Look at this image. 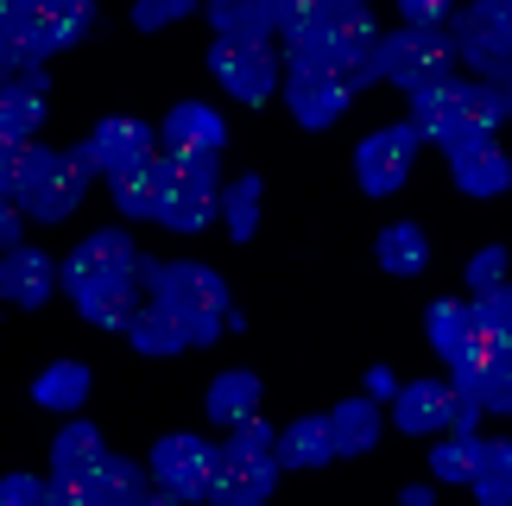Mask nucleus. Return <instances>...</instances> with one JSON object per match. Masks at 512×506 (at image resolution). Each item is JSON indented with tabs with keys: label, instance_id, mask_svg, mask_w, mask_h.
<instances>
[{
	"label": "nucleus",
	"instance_id": "40",
	"mask_svg": "<svg viewBox=\"0 0 512 506\" xmlns=\"http://www.w3.org/2000/svg\"><path fill=\"white\" fill-rule=\"evenodd\" d=\"M57 165V146H38V140H26V159H19V184H13V203H26L38 184H45V171Z\"/></svg>",
	"mask_w": 512,
	"mask_h": 506
},
{
	"label": "nucleus",
	"instance_id": "29",
	"mask_svg": "<svg viewBox=\"0 0 512 506\" xmlns=\"http://www.w3.org/2000/svg\"><path fill=\"white\" fill-rule=\"evenodd\" d=\"M45 127V83H0V133L26 146Z\"/></svg>",
	"mask_w": 512,
	"mask_h": 506
},
{
	"label": "nucleus",
	"instance_id": "20",
	"mask_svg": "<svg viewBox=\"0 0 512 506\" xmlns=\"http://www.w3.org/2000/svg\"><path fill=\"white\" fill-rule=\"evenodd\" d=\"M386 431V418H380V405H373L367 393L361 399H342L336 412H329V437H336V456H367L373 443H380Z\"/></svg>",
	"mask_w": 512,
	"mask_h": 506
},
{
	"label": "nucleus",
	"instance_id": "16",
	"mask_svg": "<svg viewBox=\"0 0 512 506\" xmlns=\"http://www.w3.org/2000/svg\"><path fill=\"white\" fill-rule=\"evenodd\" d=\"M209 19H215V45H272L279 0H222V7H209Z\"/></svg>",
	"mask_w": 512,
	"mask_h": 506
},
{
	"label": "nucleus",
	"instance_id": "49",
	"mask_svg": "<svg viewBox=\"0 0 512 506\" xmlns=\"http://www.w3.org/2000/svg\"><path fill=\"white\" fill-rule=\"evenodd\" d=\"M19 228H26L19 203H13V197H0V253H13V247H19Z\"/></svg>",
	"mask_w": 512,
	"mask_h": 506
},
{
	"label": "nucleus",
	"instance_id": "41",
	"mask_svg": "<svg viewBox=\"0 0 512 506\" xmlns=\"http://www.w3.org/2000/svg\"><path fill=\"white\" fill-rule=\"evenodd\" d=\"M0 83H45V57L32 45H0Z\"/></svg>",
	"mask_w": 512,
	"mask_h": 506
},
{
	"label": "nucleus",
	"instance_id": "30",
	"mask_svg": "<svg viewBox=\"0 0 512 506\" xmlns=\"http://www.w3.org/2000/svg\"><path fill=\"white\" fill-rule=\"evenodd\" d=\"M127 342L140 348V355H152V361H165V355H177V348H190L184 329H177V317H171V310H159V304H140V310L127 317Z\"/></svg>",
	"mask_w": 512,
	"mask_h": 506
},
{
	"label": "nucleus",
	"instance_id": "36",
	"mask_svg": "<svg viewBox=\"0 0 512 506\" xmlns=\"http://www.w3.org/2000/svg\"><path fill=\"white\" fill-rule=\"evenodd\" d=\"M171 171H177V184H190V190H215V178H222V152H203V146H177L165 152Z\"/></svg>",
	"mask_w": 512,
	"mask_h": 506
},
{
	"label": "nucleus",
	"instance_id": "3",
	"mask_svg": "<svg viewBox=\"0 0 512 506\" xmlns=\"http://www.w3.org/2000/svg\"><path fill=\"white\" fill-rule=\"evenodd\" d=\"M456 76V51H449V26L443 32H380V83H399L405 95H418L430 83Z\"/></svg>",
	"mask_w": 512,
	"mask_h": 506
},
{
	"label": "nucleus",
	"instance_id": "21",
	"mask_svg": "<svg viewBox=\"0 0 512 506\" xmlns=\"http://www.w3.org/2000/svg\"><path fill=\"white\" fill-rule=\"evenodd\" d=\"M177 146L222 152V146H228V121H222L215 108H203V102H177V108L165 114V152H177Z\"/></svg>",
	"mask_w": 512,
	"mask_h": 506
},
{
	"label": "nucleus",
	"instance_id": "25",
	"mask_svg": "<svg viewBox=\"0 0 512 506\" xmlns=\"http://www.w3.org/2000/svg\"><path fill=\"white\" fill-rule=\"evenodd\" d=\"M468 488L481 506H512V443L506 437H481V462L468 469Z\"/></svg>",
	"mask_w": 512,
	"mask_h": 506
},
{
	"label": "nucleus",
	"instance_id": "6",
	"mask_svg": "<svg viewBox=\"0 0 512 506\" xmlns=\"http://www.w3.org/2000/svg\"><path fill=\"white\" fill-rule=\"evenodd\" d=\"M76 279H140V247H133L127 228H95V235L76 241L57 285H76Z\"/></svg>",
	"mask_w": 512,
	"mask_h": 506
},
{
	"label": "nucleus",
	"instance_id": "50",
	"mask_svg": "<svg viewBox=\"0 0 512 506\" xmlns=\"http://www.w3.org/2000/svg\"><path fill=\"white\" fill-rule=\"evenodd\" d=\"M392 393H399V380H392V367H373V374H367V399L380 405V399H392Z\"/></svg>",
	"mask_w": 512,
	"mask_h": 506
},
{
	"label": "nucleus",
	"instance_id": "13",
	"mask_svg": "<svg viewBox=\"0 0 512 506\" xmlns=\"http://www.w3.org/2000/svg\"><path fill=\"white\" fill-rule=\"evenodd\" d=\"M285 108L298 127H336L348 108V83L336 70H310V76H285Z\"/></svg>",
	"mask_w": 512,
	"mask_h": 506
},
{
	"label": "nucleus",
	"instance_id": "23",
	"mask_svg": "<svg viewBox=\"0 0 512 506\" xmlns=\"http://www.w3.org/2000/svg\"><path fill=\"white\" fill-rule=\"evenodd\" d=\"M108 450H102V431H95L89 418H76V424H64L57 431V443H51V475L57 481H89V469L102 462Z\"/></svg>",
	"mask_w": 512,
	"mask_h": 506
},
{
	"label": "nucleus",
	"instance_id": "48",
	"mask_svg": "<svg viewBox=\"0 0 512 506\" xmlns=\"http://www.w3.org/2000/svg\"><path fill=\"white\" fill-rule=\"evenodd\" d=\"M475 424H481V405L456 393V405H449V424H443V431H449V437H475Z\"/></svg>",
	"mask_w": 512,
	"mask_h": 506
},
{
	"label": "nucleus",
	"instance_id": "22",
	"mask_svg": "<svg viewBox=\"0 0 512 506\" xmlns=\"http://www.w3.org/2000/svg\"><path fill=\"white\" fill-rule=\"evenodd\" d=\"M260 374H247V367H228V374H215L209 380V399H203V412L215 418V424H241V418H253L260 412Z\"/></svg>",
	"mask_w": 512,
	"mask_h": 506
},
{
	"label": "nucleus",
	"instance_id": "14",
	"mask_svg": "<svg viewBox=\"0 0 512 506\" xmlns=\"http://www.w3.org/2000/svg\"><path fill=\"white\" fill-rule=\"evenodd\" d=\"M57 291V266H51V253H38V247H13V253H0V298L19 304V310H38Z\"/></svg>",
	"mask_w": 512,
	"mask_h": 506
},
{
	"label": "nucleus",
	"instance_id": "26",
	"mask_svg": "<svg viewBox=\"0 0 512 506\" xmlns=\"http://www.w3.org/2000/svg\"><path fill=\"white\" fill-rule=\"evenodd\" d=\"M449 178H456L462 197H500L512 184V159L500 146H487V152H468V159H449Z\"/></svg>",
	"mask_w": 512,
	"mask_h": 506
},
{
	"label": "nucleus",
	"instance_id": "7",
	"mask_svg": "<svg viewBox=\"0 0 512 506\" xmlns=\"http://www.w3.org/2000/svg\"><path fill=\"white\" fill-rule=\"evenodd\" d=\"M209 70L222 76V89L234 95V102H253V108L279 89V51L272 45H215Z\"/></svg>",
	"mask_w": 512,
	"mask_h": 506
},
{
	"label": "nucleus",
	"instance_id": "46",
	"mask_svg": "<svg viewBox=\"0 0 512 506\" xmlns=\"http://www.w3.org/2000/svg\"><path fill=\"white\" fill-rule=\"evenodd\" d=\"M38 500H45L38 475H0V506H38Z\"/></svg>",
	"mask_w": 512,
	"mask_h": 506
},
{
	"label": "nucleus",
	"instance_id": "18",
	"mask_svg": "<svg viewBox=\"0 0 512 506\" xmlns=\"http://www.w3.org/2000/svg\"><path fill=\"white\" fill-rule=\"evenodd\" d=\"M64 291L76 298L83 323H95V329H127V317L140 310V304H133V279H76Z\"/></svg>",
	"mask_w": 512,
	"mask_h": 506
},
{
	"label": "nucleus",
	"instance_id": "9",
	"mask_svg": "<svg viewBox=\"0 0 512 506\" xmlns=\"http://www.w3.org/2000/svg\"><path fill=\"white\" fill-rule=\"evenodd\" d=\"M209 462H215V450L203 437L171 431V437H159V450H152V475H159V488L177 494V500H203L209 494Z\"/></svg>",
	"mask_w": 512,
	"mask_h": 506
},
{
	"label": "nucleus",
	"instance_id": "1",
	"mask_svg": "<svg viewBox=\"0 0 512 506\" xmlns=\"http://www.w3.org/2000/svg\"><path fill=\"white\" fill-rule=\"evenodd\" d=\"M140 279L152 291V304L171 310L184 342H215L228 329V279L215 266H196V260H146L140 253Z\"/></svg>",
	"mask_w": 512,
	"mask_h": 506
},
{
	"label": "nucleus",
	"instance_id": "12",
	"mask_svg": "<svg viewBox=\"0 0 512 506\" xmlns=\"http://www.w3.org/2000/svg\"><path fill=\"white\" fill-rule=\"evenodd\" d=\"M171 190H177L171 159H146V165H133L127 178H114V209H121L127 222H159Z\"/></svg>",
	"mask_w": 512,
	"mask_h": 506
},
{
	"label": "nucleus",
	"instance_id": "4",
	"mask_svg": "<svg viewBox=\"0 0 512 506\" xmlns=\"http://www.w3.org/2000/svg\"><path fill=\"white\" fill-rule=\"evenodd\" d=\"M418 152H424V140H418L405 121H399V127H380V133H367V140L354 146V178H361L367 197H392V190L411 178Z\"/></svg>",
	"mask_w": 512,
	"mask_h": 506
},
{
	"label": "nucleus",
	"instance_id": "8",
	"mask_svg": "<svg viewBox=\"0 0 512 506\" xmlns=\"http://www.w3.org/2000/svg\"><path fill=\"white\" fill-rule=\"evenodd\" d=\"M279 32H285V76L336 70L323 32V0H279Z\"/></svg>",
	"mask_w": 512,
	"mask_h": 506
},
{
	"label": "nucleus",
	"instance_id": "45",
	"mask_svg": "<svg viewBox=\"0 0 512 506\" xmlns=\"http://www.w3.org/2000/svg\"><path fill=\"white\" fill-rule=\"evenodd\" d=\"M449 0H405V32H443Z\"/></svg>",
	"mask_w": 512,
	"mask_h": 506
},
{
	"label": "nucleus",
	"instance_id": "17",
	"mask_svg": "<svg viewBox=\"0 0 512 506\" xmlns=\"http://www.w3.org/2000/svg\"><path fill=\"white\" fill-rule=\"evenodd\" d=\"M89 0H38V13H32V51L38 57H57V51H70L76 38L89 32Z\"/></svg>",
	"mask_w": 512,
	"mask_h": 506
},
{
	"label": "nucleus",
	"instance_id": "5",
	"mask_svg": "<svg viewBox=\"0 0 512 506\" xmlns=\"http://www.w3.org/2000/svg\"><path fill=\"white\" fill-rule=\"evenodd\" d=\"M83 165L89 171H108V178H127L133 165H146V159H159V133H152L146 121H127V114H114V121H102L89 133L83 146Z\"/></svg>",
	"mask_w": 512,
	"mask_h": 506
},
{
	"label": "nucleus",
	"instance_id": "24",
	"mask_svg": "<svg viewBox=\"0 0 512 506\" xmlns=\"http://www.w3.org/2000/svg\"><path fill=\"white\" fill-rule=\"evenodd\" d=\"M373 260H380L392 279H418L430 266V235L418 222H392V228H380V241H373Z\"/></svg>",
	"mask_w": 512,
	"mask_h": 506
},
{
	"label": "nucleus",
	"instance_id": "10",
	"mask_svg": "<svg viewBox=\"0 0 512 506\" xmlns=\"http://www.w3.org/2000/svg\"><path fill=\"white\" fill-rule=\"evenodd\" d=\"M272 488H279V462H247V456H228V450H215L209 462V494L215 506H266Z\"/></svg>",
	"mask_w": 512,
	"mask_h": 506
},
{
	"label": "nucleus",
	"instance_id": "15",
	"mask_svg": "<svg viewBox=\"0 0 512 506\" xmlns=\"http://www.w3.org/2000/svg\"><path fill=\"white\" fill-rule=\"evenodd\" d=\"M449 405H456V393H449V380H411L392 393V424H399L405 437H430L449 424Z\"/></svg>",
	"mask_w": 512,
	"mask_h": 506
},
{
	"label": "nucleus",
	"instance_id": "39",
	"mask_svg": "<svg viewBox=\"0 0 512 506\" xmlns=\"http://www.w3.org/2000/svg\"><path fill=\"white\" fill-rule=\"evenodd\" d=\"M437 146L449 152V159H468V152H487V146H494V133H487L481 121H468V114H456V121L437 127Z\"/></svg>",
	"mask_w": 512,
	"mask_h": 506
},
{
	"label": "nucleus",
	"instance_id": "47",
	"mask_svg": "<svg viewBox=\"0 0 512 506\" xmlns=\"http://www.w3.org/2000/svg\"><path fill=\"white\" fill-rule=\"evenodd\" d=\"M38 506H95V494H89V481H45V500Z\"/></svg>",
	"mask_w": 512,
	"mask_h": 506
},
{
	"label": "nucleus",
	"instance_id": "32",
	"mask_svg": "<svg viewBox=\"0 0 512 506\" xmlns=\"http://www.w3.org/2000/svg\"><path fill=\"white\" fill-rule=\"evenodd\" d=\"M215 209H222V197H215V190H190V184H177L159 222L171 228V235H203V228H209V216H215Z\"/></svg>",
	"mask_w": 512,
	"mask_h": 506
},
{
	"label": "nucleus",
	"instance_id": "27",
	"mask_svg": "<svg viewBox=\"0 0 512 506\" xmlns=\"http://www.w3.org/2000/svg\"><path fill=\"white\" fill-rule=\"evenodd\" d=\"M462 89H468V83L443 76V83H430V89H418V95H405V102H411V121H405V127L418 133V140H437V127L462 114Z\"/></svg>",
	"mask_w": 512,
	"mask_h": 506
},
{
	"label": "nucleus",
	"instance_id": "38",
	"mask_svg": "<svg viewBox=\"0 0 512 506\" xmlns=\"http://www.w3.org/2000/svg\"><path fill=\"white\" fill-rule=\"evenodd\" d=\"M272 443H279V431L253 412V418H241V424H228V456H247V462H266L272 456Z\"/></svg>",
	"mask_w": 512,
	"mask_h": 506
},
{
	"label": "nucleus",
	"instance_id": "42",
	"mask_svg": "<svg viewBox=\"0 0 512 506\" xmlns=\"http://www.w3.org/2000/svg\"><path fill=\"white\" fill-rule=\"evenodd\" d=\"M38 0H0V45H32Z\"/></svg>",
	"mask_w": 512,
	"mask_h": 506
},
{
	"label": "nucleus",
	"instance_id": "43",
	"mask_svg": "<svg viewBox=\"0 0 512 506\" xmlns=\"http://www.w3.org/2000/svg\"><path fill=\"white\" fill-rule=\"evenodd\" d=\"M468 285L475 291H494V285H506V247L500 241H487L475 260H468Z\"/></svg>",
	"mask_w": 512,
	"mask_h": 506
},
{
	"label": "nucleus",
	"instance_id": "11",
	"mask_svg": "<svg viewBox=\"0 0 512 506\" xmlns=\"http://www.w3.org/2000/svg\"><path fill=\"white\" fill-rule=\"evenodd\" d=\"M89 178H95V171L83 165V152H76V146L57 152V165L45 171V184H38L26 203H19V216H32V222H64V216H76V209H83Z\"/></svg>",
	"mask_w": 512,
	"mask_h": 506
},
{
	"label": "nucleus",
	"instance_id": "35",
	"mask_svg": "<svg viewBox=\"0 0 512 506\" xmlns=\"http://www.w3.org/2000/svg\"><path fill=\"white\" fill-rule=\"evenodd\" d=\"M462 114L494 133L506 114H512V89H500V83H468V89H462Z\"/></svg>",
	"mask_w": 512,
	"mask_h": 506
},
{
	"label": "nucleus",
	"instance_id": "31",
	"mask_svg": "<svg viewBox=\"0 0 512 506\" xmlns=\"http://www.w3.org/2000/svg\"><path fill=\"white\" fill-rule=\"evenodd\" d=\"M89 494H95V506H140V494H146L140 462H127V456H102V462L89 469Z\"/></svg>",
	"mask_w": 512,
	"mask_h": 506
},
{
	"label": "nucleus",
	"instance_id": "52",
	"mask_svg": "<svg viewBox=\"0 0 512 506\" xmlns=\"http://www.w3.org/2000/svg\"><path fill=\"white\" fill-rule=\"evenodd\" d=\"M140 506H184V500H177V494H165V488H159V494H140Z\"/></svg>",
	"mask_w": 512,
	"mask_h": 506
},
{
	"label": "nucleus",
	"instance_id": "19",
	"mask_svg": "<svg viewBox=\"0 0 512 506\" xmlns=\"http://www.w3.org/2000/svg\"><path fill=\"white\" fill-rule=\"evenodd\" d=\"M272 462H279V469H323V462H336L329 418H298V424H285L279 443H272Z\"/></svg>",
	"mask_w": 512,
	"mask_h": 506
},
{
	"label": "nucleus",
	"instance_id": "33",
	"mask_svg": "<svg viewBox=\"0 0 512 506\" xmlns=\"http://www.w3.org/2000/svg\"><path fill=\"white\" fill-rule=\"evenodd\" d=\"M424 329H430V348H437V355L449 361L468 336H475V317H468V304L437 298V304H430V317H424Z\"/></svg>",
	"mask_w": 512,
	"mask_h": 506
},
{
	"label": "nucleus",
	"instance_id": "2",
	"mask_svg": "<svg viewBox=\"0 0 512 506\" xmlns=\"http://www.w3.org/2000/svg\"><path fill=\"white\" fill-rule=\"evenodd\" d=\"M449 51L481 70V83L512 89V13L506 0H475V7L449 13Z\"/></svg>",
	"mask_w": 512,
	"mask_h": 506
},
{
	"label": "nucleus",
	"instance_id": "44",
	"mask_svg": "<svg viewBox=\"0 0 512 506\" xmlns=\"http://www.w3.org/2000/svg\"><path fill=\"white\" fill-rule=\"evenodd\" d=\"M184 13H190V0H140V7H133V26L159 32V26H177Z\"/></svg>",
	"mask_w": 512,
	"mask_h": 506
},
{
	"label": "nucleus",
	"instance_id": "37",
	"mask_svg": "<svg viewBox=\"0 0 512 506\" xmlns=\"http://www.w3.org/2000/svg\"><path fill=\"white\" fill-rule=\"evenodd\" d=\"M481 462V437H449L430 450V475L437 481H468V469Z\"/></svg>",
	"mask_w": 512,
	"mask_h": 506
},
{
	"label": "nucleus",
	"instance_id": "34",
	"mask_svg": "<svg viewBox=\"0 0 512 506\" xmlns=\"http://www.w3.org/2000/svg\"><path fill=\"white\" fill-rule=\"evenodd\" d=\"M260 203H266L260 178H234V184H228L222 216H228V235H234V241H253V228H260Z\"/></svg>",
	"mask_w": 512,
	"mask_h": 506
},
{
	"label": "nucleus",
	"instance_id": "51",
	"mask_svg": "<svg viewBox=\"0 0 512 506\" xmlns=\"http://www.w3.org/2000/svg\"><path fill=\"white\" fill-rule=\"evenodd\" d=\"M399 506H430V488H405V494H399Z\"/></svg>",
	"mask_w": 512,
	"mask_h": 506
},
{
	"label": "nucleus",
	"instance_id": "28",
	"mask_svg": "<svg viewBox=\"0 0 512 506\" xmlns=\"http://www.w3.org/2000/svg\"><path fill=\"white\" fill-rule=\"evenodd\" d=\"M32 399L45 405V412H83V399H89V367H83V361H51L45 374L32 380Z\"/></svg>",
	"mask_w": 512,
	"mask_h": 506
}]
</instances>
